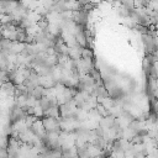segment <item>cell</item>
<instances>
[{
    "label": "cell",
    "mask_w": 158,
    "mask_h": 158,
    "mask_svg": "<svg viewBox=\"0 0 158 158\" xmlns=\"http://www.w3.org/2000/svg\"><path fill=\"white\" fill-rule=\"evenodd\" d=\"M75 40H77L78 46L85 48V46H86V43H88V38H86V35H85V32H84L83 30L79 31V32L75 35Z\"/></svg>",
    "instance_id": "5b68a950"
},
{
    "label": "cell",
    "mask_w": 158,
    "mask_h": 158,
    "mask_svg": "<svg viewBox=\"0 0 158 158\" xmlns=\"http://www.w3.org/2000/svg\"><path fill=\"white\" fill-rule=\"evenodd\" d=\"M38 84L44 88V89H52L57 85V83L54 81V79L51 77V75H43V77H40L38 79Z\"/></svg>",
    "instance_id": "3957f363"
},
{
    "label": "cell",
    "mask_w": 158,
    "mask_h": 158,
    "mask_svg": "<svg viewBox=\"0 0 158 158\" xmlns=\"http://www.w3.org/2000/svg\"><path fill=\"white\" fill-rule=\"evenodd\" d=\"M43 121V126L46 128L47 132H58L60 133L62 130H60V122H59V118H53V117H43L42 118Z\"/></svg>",
    "instance_id": "6da1fadb"
},
{
    "label": "cell",
    "mask_w": 158,
    "mask_h": 158,
    "mask_svg": "<svg viewBox=\"0 0 158 158\" xmlns=\"http://www.w3.org/2000/svg\"><path fill=\"white\" fill-rule=\"evenodd\" d=\"M69 58L72 59V60H79V59H81V57H83V47H80V46H77V47H73V48H69Z\"/></svg>",
    "instance_id": "277c9868"
},
{
    "label": "cell",
    "mask_w": 158,
    "mask_h": 158,
    "mask_svg": "<svg viewBox=\"0 0 158 158\" xmlns=\"http://www.w3.org/2000/svg\"><path fill=\"white\" fill-rule=\"evenodd\" d=\"M31 130H32V132H33L37 137H40L41 139L47 135V131H46V128H44V126H43V121L40 120V118H37V120L35 121V123L32 125Z\"/></svg>",
    "instance_id": "7a4b0ae2"
},
{
    "label": "cell",
    "mask_w": 158,
    "mask_h": 158,
    "mask_svg": "<svg viewBox=\"0 0 158 158\" xmlns=\"http://www.w3.org/2000/svg\"><path fill=\"white\" fill-rule=\"evenodd\" d=\"M83 59H93V52L91 49L88 48H83Z\"/></svg>",
    "instance_id": "8992f818"
}]
</instances>
